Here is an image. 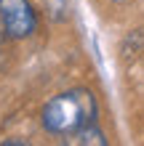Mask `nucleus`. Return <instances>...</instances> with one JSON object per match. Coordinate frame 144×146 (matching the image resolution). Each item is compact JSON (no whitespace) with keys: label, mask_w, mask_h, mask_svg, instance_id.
<instances>
[{"label":"nucleus","mask_w":144,"mask_h":146,"mask_svg":"<svg viewBox=\"0 0 144 146\" xmlns=\"http://www.w3.org/2000/svg\"><path fill=\"white\" fill-rule=\"evenodd\" d=\"M0 27L11 40H24L38 29V13L29 0H0Z\"/></svg>","instance_id":"2"},{"label":"nucleus","mask_w":144,"mask_h":146,"mask_svg":"<svg viewBox=\"0 0 144 146\" xmlns=\"http://www.w3.org/2000/svg\"><path fill=\"white\" fill-rule=\"evenodd\" d=\"M115 3H125V0H115Z\"/></svg>","instance_id":"5"},{"label":"nucleus","mask_w":144,"mask_h":146,"mask_svg":"<svg viewBox=\"0 0 144 146\" xmlns=\"http://www.w3.org/2000/svg\"><path fill=\"white\" fill-rule=\"evenodd\" d=\"M99 117L96 96L88 88H72L46 101L40 111V122L54 135H70L86 125H94Z\"/></svg>","instance_id":"1"},{"label":"nucleus","mask_w":144,"mask_h":146,"mask_svg":"<svg viewBox=\"0 0 144 146\" xmlns=\"http://www.w3.org/2000/svg\"><path fill=\"white\" fill-rule=\"evenodd\" d=\"M43 11L51 21H67L70 19V0H43Z\"/></svg>","instance_id":"4"},{"label":"nucleus","mask_w":144,"mask_h":146,"mask_svg":"<svg viewBox=\"0 0 144 146\" xmlns=\"http://www.w3.org/2000/svg\"><path fill=\"white\" fill-rule=\"evenodd\" d=\"M67 143H78V146H86V143H96V146H107V138L104 133H101V127L94 122V125H86L80 127V130H75L70 135H64Z\"/></svg>","instance_id":"3"}]
</instances>
